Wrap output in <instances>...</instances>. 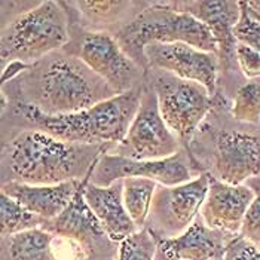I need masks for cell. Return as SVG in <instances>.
Returning <instances> with one entry per match:
<instances>
[{
	"label": "cell",
	"instance_id": "obj_4",
	"mask_svg": "<svg viewBox=\"0 0 260 260\" xmlns=\"http://www.w3.org/2000/svg\"><path fill=\"white\" fill-rule=\"evenodd\" d=\"M126 55L149 72L144 57L152 43H186L205 52L217 54V43L211 31L195 17L174 11L168 2H152L134 20L113 35Z\"/></svg>",
	"mask_w": 260,
	"mask_h": 260
},
{
	"label": "cell",
	"instance_id": "obj_28",
	"mask_svg": "<svg viewBox=\"0 0 260 260\" xmlns=\"http://www.w3.org/2000/svg\"><path fill=\"white\" fill-rule=\"evenodd\" d=\"M223 260H260V248L242 235H237L229 241Z\"/></svg>",
	"mask_w": 260,
	"mask_h": 260
},
{
	"label": "cell",
	"instance_id": "obj_22",
	"mask_svg": "<svg viewBox=\"0 0 260 260\" xmlns=\"http://www.w3.org/2000/svg\"><path fill=\"white\" fill-rule=\"evenodd\" d=\"M45 223L39 216L28 211L20 202L2 193L0 197V234L2 238H8L25 231L40 228Z\"/></svg>",
	"mask_w": 260,
	"mask_h": 260
},
{
	"label": "cell",
	"instance_id": "obj_29",
	"mask_svg": "<svg viewBox=\"0 0 260 260\" xmlns=\"http://www.w3.org/2000/svg\"><path fill=\"white\" fill-rule=\"evenodd\" d=\"M31 67V64H25L21 61H12L9 64H6L5 67H2V85H6L17 78H20L24 72H27Z\"/></svg>",
	"mask_w": 260,
	"mask_h": 260
},
{
	"label": "cell",
	"instance_id": "obj_24",
	"mask_svg": "<svg viewBox=\"0 0 260 260\" xmlns=\"http://www.w3.org/2000/svg\"><path fill=\"white\" fill-rule=\"evenodd\" d=\"M156 242L152 232L144 228L119 242L115 260H155Z\"/></svg>",
	"mask_w": 260,
	"mask_h": 260
},
{
	"label": "cell",
	"instance_id": "obj_19",
	"mask_svg": "<svg viewBox=\"0 0 260 260\" xmlns=\"http://www.w3.org/2000/svg\"><path fill=\"white\" fill-rule=\"evenodd\" d=\"M82 180H72L52 184L35 186L17 181H8L2 184V193L20 202L33 214L45 221L54 220L73 201Z\"/></svg>",
	"mask_w": 260,
	"mask_h": 260
},
{
	"label": "cell",
	"instance_id": "obj_14",
	"mask_svg": "<svg viewBox=\"0 0 260 260\" xmlns=\"http://www.w3.org/2000/svg\"><path fill=\"white\" fill-rule=\"evenodd\" d=\"M149 231L156 242L155 260H223L228 244L234 238L211 229L201 216L177 237H162Z\"/></svg>",
	"mask_w": 260,
	"mask_h": 260
},
{
	"label": "cell",
	"instance_id": "obj_23",
	"mask_svg": "<svg viewBox=\"0 0 260 260\" xmlns=\"http://www.w3.org/2000/svg\"><path fill=\"white\" fill-rule=\"evenodd\" d=\"M231 113L241 123H260V79L247 80L237 89L231 104Z\"/></svg>",
	"mask_w": 260,
	"mask_h": 260
},
{
	"label": "cell",
	"instance_id": "obj_21",
	"mask_svg": "<svg viewBox=\"0 0 260 260\" xmlns=\"http://www.w3.org/2000/svg\"><path fill=\"white\" fill-rule=\"evenodd\" d=\"M123 181V202L129 217L139 229H144L150 217L158 183L143 177H128Z\"/></svg>",
	"mask_w": 260,
	"mask_h": 260
},
{
	"label": "cell",
	"instance_id": "obj_13",
	"mask_svg": "<svg viewBox=\"0 0 260 260\" xmlns=\"http://www.w3.org/2000/svg\"><path fill=\"white\" fill-rule=\"evenodd\" d=\"M168 5L179 12L189 14L200 20L214 36L217 43V55L220 69L224 72L240 70L237 62L238 40L234 35L235 25L241 17L240 2L232 0H187L168 2Z\"/></svg>",
	"mask_w": 260,
	"mask_h": 260
},
{
	"label": "cell",
	"instance_id": "obj_5",
	"mask_svg": "<svg viewBox=\"0 0 260 260\" xmlns=\"http://www.w3.org/2000/svg\"><path fill=\"white\" fill-rule=\"evenodd\" d=\"M70 40V18L62 2H39L6 22L0 36L2 67L12 61L35 64Z\"/></svg>",
	"mask_w": 260,
	"mask_h": 260
},
{
	"label": "cell",
	"instance_id": "obj_3",
	"mask_svg": "<svg viewBox=\"0 0 260 260\" xmlns=\"http://www.w3.org/2000/svg\"><path fill=\"white\" fill-rule=\"evenodd\" d=\"M143 86L75 113L46 115L35 106L21 101H9L8 106H11L12 115L22 120L24 129H38L69 143L113 149L125 139L140 107Z\"/></svg>",
	"mask_w": 260,
	"mask_h": 260
},
{
	"label": "cell",
	"instance_id": "obj_9",
	"mask_svg": "<svg viewBox=\"0 0 260 260\" xmlns=\"http://www.w3.org/2000/svg\"><path fill=\"white\" fill-rule=\"evenodd\" d=\"M202 173L205 171L200 160L192 158L184 149L174 156L155 160L129 159L106 152L101 155L92 171L91 183L106 187L128 177H143L162 186H177L193 180Z\"/></svg>",
	"mask_w": 260,
	"mask_h": 260
},
{
	"label": "cell",
	"instance_id": "obj_27",
	"mask_svg": "<svg viewBox=\"0 0 260 260\" xmlns=\"http://www.w3.org/2000/svg\"><path fill=\"white\" fill-rule=\"evenodd\" d=\"M237 62L244 78L248 80L260 79V54L247 45H237Z\"/></svg>",
	"mask_w": 260,
	"mask_h": 260
},
{
	"label": "cell",
	"instance_id": "obj_18",
	"mask_svg": "<svg viewBox=\"0 0 260 260\" xmlns=\"http://www.w3.org/2000/svg\"><path fill=\"white\" fill-rule=\"evenodd\" d=\"M94 168H92V171H94ZM92 171L80 181V186L75 198L60 216L55 217L54 220L45 221L40 226L42 229H45L54 235L78 241L82 245H85L89 251H91V248L101 244L103 241L109 240L101 223L95 217V214L92 213V210L89 208V205L86 204L85 195H83L85 184L91 180Z\"/></svg>",
	"mask_w": 260,
	"mask_h": 260
},
{
	"label": "cell",
	"instance_id": "obj_11",
	"mask_svg": "<svg viewBox=\"0 0 260 260\" xmlns=\"http://www.w3.org/2000/svg\"><path fill=\"white\" fill-rule=\"evenodd\" d=\"M214 179L240 186L260 176V134L242 128L214 134L211 173Z\"/></svg>",
	"mask_w": 260,
	"mask_h": 260
},
{
	"label": "cell",
	"instance_id": "obj_6",
	"mask_svg": "<svg viewBox=\"0 0 260 260\" xmlns=\"http://www.w3.org/2000/svg\"><path fill=\"white\" fill-rule=\"evenodd\" d=\"M152 73L149 85L156 94L162 118L177 136L183 149L197 158L192 153L193 136L208 113L226 100L219 94L213 97L205 86L197 82L180 79L160 70H152Z\"/></svg>",
	"mask_w": 260,
	"mask_h": 260
},
{
	"label": "cell",
	"instance_id": "obj_20",
	"mask_svg": "<svg viewBox=\"0 0 260 260\" xmlns=\"http://www.w3.org/2000/svg\"><path fill=\"white\" fill-rule=\"evenodd\" d=\"M62 5L67 14L88 30L106 31L104 28L116 24L119 31L149 6V2H64Z\"/></svg>",
	"mask_w": 260,
	"mask_h": 260
},
{
	"label": "cell",
	"instance_id": "obj_15",
	"mask_svg": "<svg viewBox=\"0 0 260 260\" xmlns=\"http://www.w3.org/2000/svg\"><path fill=\"white\" fill-rule=\"evenodd\" d=\"M211 176V174H210ZM254 200V190L248 184H228L210 177V189L200 216L211 229L229 237L241 234L244 217Z\"/></svg>",
	"mask_w": 260,
	"mask_h": 260
},
{
	"label": "cell",
	"instance_id": "obj_12",
	"mask_svg": "<svg viewBox=\"0 0 260 260\" xmlns=\"http://www.w3.org/2000/svg\"><path fill=\"white\" fill-rule=\"evenodd\" d=\"M144 57L149 70H160L180 79L201 83L216 97L220 70L219 55L205 52L186 43H152L146 46Z\"/></svg>",
	"mask_w": 260,
	"mask_h": 260
},
{
	"label": "cell",
	"instance_id": "obj_10",
	"mask_svg": "<svg viewBox=\"0 0 260 260\" xmlns=\"http://www.w3.org/2000/svg\"><path fill=\"white\" fill-rule=\"evenodd\" d=\"M210 173L205 171L183 184H158L150 211L156 228L149 229L162 237H177L183 234L200 217L202 204L210 189Z\"/></svg>",
	"mask_w": 260,
	"mask_h": 260
},
{
	"label": "cell",
	"instance_id": "obj_31",
	"mask_svg": "<svg viewBox=\"0 0 260 260\" xmlns=\"http://www.w3.org/2000/svg\"><path fill=\"white\" fill-rule=\"evenodd\" d=\"M247 5H248V3H247ZM248 8H250V6H248ZM250 11H251V9H250ZM251 14H253V15L256 17V20L260 22V15H259V14H256V12H253V11H251Z\"/></svg>",
	"mask_w": 260,
	"mask_h": 260
},
{
	"label": "cell",
	"instance_id": "obj_16",
	"mask_svg": "<svg viewBox=\"0 0 260 260\" xmlns=\"http://www.w3.org/2000/svg\"><path fill=\"white\" fill-rule=\"evenodd\" d=\"M89 253L78 241L54 235L42 228L3 240L5 260H88Z\"/></svg>",
	"mask_w": 260,
	"mask_h": 260
},
{
	"label": "cell",
	"instance_id": "obj_8",
	"mask_svg": "<svg viewBox=\"0 0 260 260\" xmlns=\"http://www.w3.org/2000/svg\"><path fill=\"white\" fill-rule=\"evenodd\" d=\"M181 149L180 140L167 126L160 115L153 88L144 83L140 107L125 139L109 152L129 159L155 160L174 156Z\"/></svg>",
	"mask_w": 260,
	"mask_h": 260
},
{
	"label": "cell",
	"instance_id": "obj_26",
	"mask_svg": "<svg viewBox=\"0 0 260 260\" xmlns=\"http://www.w3.org/2000/svg\"><path fill=\"white\" fill-rule=\"evenodd\" d=\"M245 184H248L254 190V200L244 217L240 235L251 241L260 248V177L251 179Z\"/></svg>",
	"mask_w": 260,
	"mask_h": 260
},
{
	"label": "cell",
	"instance_id": "obj_2",
	"mask_svg": "<svg viewBox=\"0 0 260 260\" xmlns=\"http://www.w3.org/2000/svg\"><path fill=\"white\" fill-rule=\"evenodd\" d=\"M109 146L62 141L38 129H22L3 144V183L52 186L83 180Z\"/></svg>",
	"mask_w": 260,
	"mask_h": 260
},
{
	"label": "cell",
	"instance_id": "obj_25",
	"mask_svg": "<svg viewBox=\"0 0 260 260\" xmlns=\"http://www.w3.org/2000/svg\"><path fill=\"white\" fill-rule=\"evenodd\" d=\"M241 17L235 25L234 35L238 43L247 45L260 54V22L251 14L247 2H240Z\"/></svg>",
	"mask_w": 260,
	"mask_h": 260
},
{
	"label": "cell",
	"instance_id": "obj_1",
	"mask_svg": "<svg viewBox=\"0 0 260 260\" xmlns=\"http://www.w3.org/2000/svg\"><path fill=\"white\" fill-rule=\"evenodd\" d=\"M2 86L3 99L35 106L46 115L89 109L116 94L85 62L62 49L31 64L20 78Z\"/></svg>",
	"mask_w": 260,
	"mask_h": 260
},
{
	"label": "cell",
	"instance_id": "obj_17",
	"mask_svg": "<svg viewBox=\"0 0 260 260\" xmlns=\"http://www.w3.org/2000/svg\"><path fill=\"white\" fill-rule=\"evenodd\" d=\"M83 195L86 204L101 223L107 238L119 244L137 231H140L129 217L123 202V181L110 186H97L91 180L85 184Z\"/></svg>",
	"mask_w": 260,
	"mask_h": 260
},
{
	"label": "cell",
	"instance_id": "obj_7",
	"mask_svg": "<svg viewBox=\"0 0 260 260\" xmlns=\"http://www.w3.org/2000/svg\"><path fill=\"white\" fill-rule=\"evenodd\" d=\"M69 18L70 40L62 48L64 52L83 61L116 95L144 85L140 80L146 76V72L126 55L113 35L88 30L70 15Z\"/></svg>",
	"mask_w": 260,
	"mask_h": 260
},
{
	"label": "cell",
	"instance_id": "obj_30",
	"mask_svg": "<svg viewBox=\"0 0 260 260\" xmlns=\"http://www.w3.org/2000/svg\"><path fill=\"white\" fill-rule=\"evenodd\" d=\"M247 3H248L250 9H251L253 12H256V14H259L260 15V2H247Z\"/></svg>",
	"mask_w": 260,
	"mask_h": 260
}]
</instances>
